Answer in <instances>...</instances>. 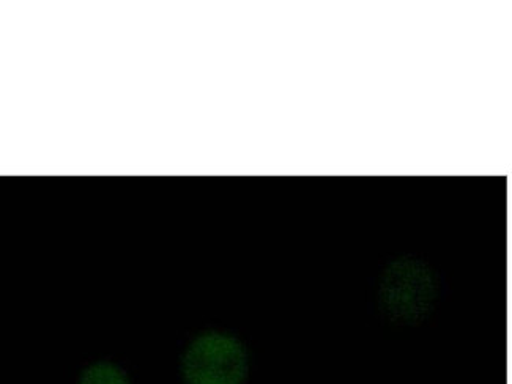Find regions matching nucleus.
I'll list each match as a JSON object with an SVG mask.
<instances>
[{"mask_svg": "<svg viewBox=\"0 0 512 384\" xmlns=\"http://www.w3.org/2000/svg\"><path fill=\"white\" fill-rule=\"evenodd\" d=\"M76 384H133L127 370L116 362L98 359L79 372Z\"/></svg>", "mask_w": 512, "mask_h": 384, "instance_id": "nucleus-2", "label": "nucleus"}, {"mask_svg": "<svg viewBox=\"0 0 512 384\" xmlns=\"http://www.w3.org/2000/svg\"><path fill=\"white\" fill-rule=\"evenodd\" d=\"M179 370L183 384H246L251 366L237 337L205 331L186 345Z\"/></svg>", "mask_w": 512, "mask_h": 384, "instance_id": "nucleus-1", "label": "nucleus"}]
</instances>
